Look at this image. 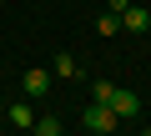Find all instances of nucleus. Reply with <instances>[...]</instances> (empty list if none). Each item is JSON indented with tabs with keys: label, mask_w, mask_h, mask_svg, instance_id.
<instances>
[{
	"label": "nucleus",
	"mask_w": 151,
	"mask_h": 136,
	"mask_svg": "<svg viewBox=\"0 0 151 136\" xmlns=\"http://www.w3.org/2000/svg\"><path fill=\"white\" fill-rule=\"evenodd\" d=\"M20 86H25V96H45L50 91V71L45 65H30V71L20 76Z\"/></svg>",
	"instance_id": "4"
},
{
	"label": "nucleus",
	"mask_w": 151,
	"mask_h": 136,
	"mask_svg": "<svg viewBox=\"0 0 151 136\" xmlns=\"http://www.w3.org/2000/svg\"><path fill=\"white\" fill-rule=\"evenodd\" d=\"M106 106L116 111V121H131V116H141V96H136V91H121V86L111 91V101H106Z\"/></svg>",
	"instance_id": "3"
},
{
	"label": "nucleus",
	"mask_w": 151,
	"mask_h": 136,
	"mask_svg": "<svg viewBox=\"0 0 151 136\" xmlns=\"http://www.w3.org/2000/svg\"><path fill=\"white\" fill-rule=\"evenodd\" d=\"M50 76H60V81H76V76H81L70 50H55V55H50Z\"/></svg>",
	"instance_id": "6"
},
{
	"label": "nucleus",
	"mask_w": 151,
	"mask_h": 136,
	"mask_svg": "<svg viewBox=\"0 0 151 136\" xmlns=\"http://www.w3.org/2000/svg\"><path fill=\"white\" fill-rule=\"evenodd\" d=\"M81 121H86L91 131H101V136H111V131L121 126V121H116V111H111V106H101V101H91V106L81 111Z\"/></svg>",
	"instance_id": "1"
},
{
	"label": "nucleus",
	"mask_w": 151,
	"mask_h": 136,
	"mask_svg": "<svg viewBox=\"0 0 151 136\" xmlns=\"http://www.w3.org/2000/svg\"><path fill=\"white\" fill-rule=\"evenodd\" d=\"M30 136H60V116H50V111H45V116L30 126Z\"/></svg>",
	"instance_id": "7"
},
{
	"label": "nucleus",
	"mask_w": 151,
	"mask_h": 136,
	"mask_svg": "<svg viewBox=\"0 0 151 136\" xmlns=\"http://www.w3.org/2000/svg\"><path fill=\"white\" fill-rule=\"evenodd\" d=\"M5 121H10V126H20V131H30V126H35L30 101H10V106H5Z\"/></svg>",
	"instance_id": "5"
},
{
	"label": "nucleus",
	"mask_w": 151,
	"mask_h": 136,
	"mask_svg": "<svg viewBox=\"0 0 151 136\" xmlns=\"http://www.w3.org/2000/svg\"><path fill=\"white\" fill-rule=\"evenodd\" d=\"M141 136H151V131H141Z\"/></svg>",
	"instance_id": "11"
},
{
	"label": "nucleus",
	"mask_w": 151,
	"mask_h": 136,
	"mask_svg": "<svg viewBox=\"0 0 151 136\" xmlns=\"http://www.w3.org/2000/svg\"><path fill=\"white\" fill-rule=\"evenodd\" d=\"M0 116H5V111H0Z\"/></svg>",
	"instance_id": "12"
},
{
	"label": "nucleus",
	"mask_w": 151,
	"mask_h": 136,
	"mask_svg": "<svg viewBox=\"0 0 151 136\" xmlns=\"http://www.w3.org/2000/svg\"><path fill=\"white\" fill-rule=\"evenodd\" d=\"M96 35H106V40H111V35H121V15H111V10H106V15L96 20Z\"/></svg>",
	"instance_id": "8"
},
{
	"label": "nucleus",
	"mask_w": 151,
	"mask_h": 136,
	"mask_svg": "<svg viewBox=\"0 0 151 136\" xmlns=\"http://www.w3.org/2000/svg\"><path fill=\"white\" fill-rule=\"evenodd\" d=\"M121 30H131V35H146L151 30V10L141 5V0H131V5L121 10Z\"/></svg>",
	"instance_id": "2"
},
{
	"label": "nucleus",
	"mask_w": 151,
	"mask_h": 136,
	"mask_svg": "<svg viewBox=\"0 0 151 136\" xmlns=\"http://www.w3.org/2000/svg\"><path fill=\"white\" fill-rule=\"evenodd\" d=\"M126 5H131V0H106V10H111V15H121Z\"/></svg>",
	"instance_id": "10"
},
{
	"label": "nucleus",
	"mask_w": 151,
	"mask_h": 136,
	"mask_svg": "<svg viewBox=\"0 0 151 136\" xmlns=\"http://www.w3.org/2000/svg\"><path fill=\"white\" fill-rule=\"evenodd\" d=\"M111 91H116L111 81H91V101H101V106H106V101H111Z\"/></svg>",
	"instance_id": "9"
}]
</instances>
